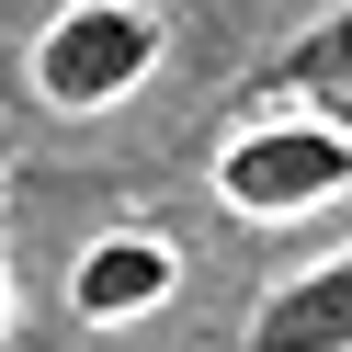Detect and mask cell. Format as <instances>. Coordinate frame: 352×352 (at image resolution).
<instances>
[{"mask_svg":"<svg viewBox=\"0 0 352 352\" xmlns=\"http://www.w3.org/2000/svg\"><path fill=\"white\" fill-rule=\"evenodd\" d=\"M148 69H160V12H137V0H80V12H57V23L34 34V91H46L57 114L125 102Z\"/></svg>","mask_w":352,"mask_h":352,"instance_id":"1","label":"cell"},{"mask_svg":"<svg viewBox=\"0 0 352 352\" xmlns=\"http://www.w3.org/2000/svg\"><path fill=\"white\" fill-rule=\"evenodd\" d=\"M216 193L239 216H307L329 193H352V137L341 125H250L216 148Z\"/></svg>","mask_w":352,"mask_h":352,"instance_id":"2","label":"cell"},{"mask_svg":"<svg viewBox=\"0 0 352 352\" xmlns=\"http://www.w3.org/2000/svg\"><path fill=\"white\" fill-rule=\"evenodd\" d=\"M250 352H352V250L296 273V284H273L261 318H250Z\"/></svg>","mask_w":352,"mask_h":352,"instance_id":"3","label":"cell"},{"mask_svg":"<svg viewBox=\"0 0 352 352\" xmlns=\"http://www.w3.org/2000/svg\"><path fill=\"white\" fill-rule=\"evenodd\" d=\"M170 284H182V261H170L160 239H91V250H80V273H69V307L102 329V318H148Z\"/></svg>","mask_w":352,"mask_h":352,"instance_id":"4","label":"cell"},{"mask_svg":"<svg viewBox=\"0 0 352 352\" xmlns=\"http://www.w3.org/2000/svg\"><path fill=\"white\" fill-rule=\"evenodd\" d=\"M284 80H296V91H352V12L307 23L296 46H284Z\"/></svg>","mask_w":352,"mask_h":352,"instance_id":"5","label":"cell"}]
</instances>
